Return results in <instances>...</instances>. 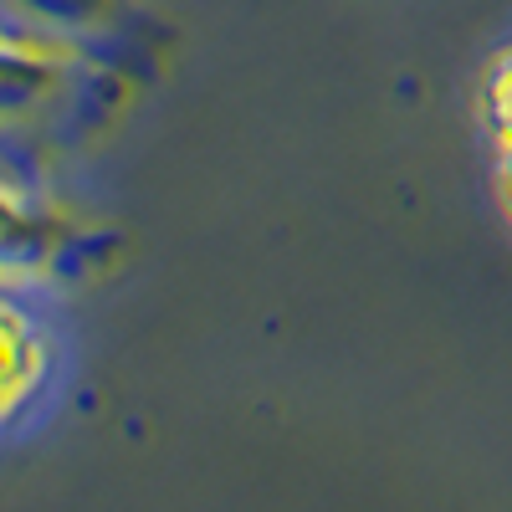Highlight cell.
<instances>
[{"instance_id": "6da1fadb", "label": "cell", "mask_w": 512, "mask_h": 512, "mask_svg": "<svg viewBox=\"0 0 512 512\" xmlns=\"http://www.w3.org/2000/svg\"><path fill=\"white\" fill-rule=\"evenodd\" d=\"M31 364H36V338H31V323L21 313H11L0 303V410H6L31 379Z\"/></svg>"}, {"instance_id": "7a4b0ae2", "label": "cell", "mask_w": 512, "mask_h": 512, "mask_svg": "<svg viewBox=\"0 0 512 512\" xmlns=\"http://www.w3.org/2000/svg\"><path fill=\"white\" fill-rule=\"evenodd\" d=\"M487 113L497 128V154H502V185L512 195V57L492 72V88H487Z\"/></svg>"}, {"instance_id": "3957f363", "label": "cell", "mask_w": 512, "mask_h": 512, "mask_svg": "<svg viewBox=\"0 0 512 512\" xmlns=\"http://www.w3.org/2000/svg\"><path fill=\"white\" fill-rule=\"evenodd\" d=\"M31 256H36V226L26 221V210H16V200H0V267L31 262Z\"/></svg>"}]
</instances>
